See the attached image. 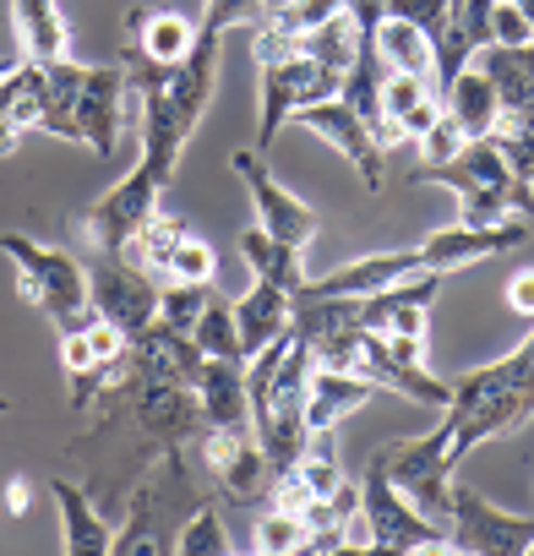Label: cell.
I'll list each match as a JSON object with an SVG mask.
<instances>
[{"label": "cell", "mask_w": 534, "mask_h": 556, "mask_svg": "<svg viewBox=\"0 0 534 556\" xmlns=\"http://www.w3.org/2000/svg\"><path fill=\"white\" fill-rule=\"evenodd\" d=\"M312 344L284 328L279 339H267L251 361H245V393H251V437L267 453L274 475H290L312 442L306 426V393H312Z\"/></svg>", "instance_id": "obj_1"}, {"label": "cell", "mask_w": 534, "mask_h": 556, "mask_svg": "<svg viewBox=\"0 0 534 556\" xmlns=\"http://www.w3.org/2000/svg\"><path fill=\"white\" fill-rule=\"evenodd\" d=\"M442 415L453 420V458L463 464L474 447L518 431L534 415V361L523 350H507L501 361L463 371L453 382V404Z\"/></svg>", "instance_id": "obj_2"}, {"label": "cell", "mask_w": 534, "mask_h": 556, "mask_svg": "<svg viewBox=\"0 0 534 556\" xmlns=\"http://www.w3.org/2000/svg\"><path fill=\"white\" fill-rule=\"evenodd\" d=\"M415 186H447L458 197V224H507L512 213H529L534 218V186H518L501 148L491 137H469L458 159L447 164H420L409 175Z\"/></svg>", "instance_id": "obj_3"}, {"label": "cell", "mask_w": 534, "mask_h": 556, "mask_svg": "<svg viewBox=\"0 0 534 556\" xmlns=\"http://www.w3.org/2000/svg\"><path fill=\"white\" fill-rule=\"evenodd\" d=\"M0 256L17 262V290L66 333V328H82L93 317V295H88V267L61 251V245H39L17 229H0Z\"/></svg>", "instance_id": "obj_4"}, {"label": "cell", "mask_w": 534, "mask_h": 556, "mask_svg": "<svg viewBox=\"0 0 534 556\" xmlns=\"http://www.w3.org/2000/svg\"><path fill=\"white\" fill-rule=\"evenodd\" d=\"M377 453H382L393 485H398L431 523L453 529V469H458V458H453V420L442 415L436 431L387 442V447H377Z\"/></svg>", "instance_id": "obj_5"}, {"label": "cell", "mask_w": 534, "mask_h": 556, "mask_svg": "<svg viewBox=\"0 0 534 556\" xmlns=\"http://www.w3.org/2000/svg\"><path fill=\"white\" fill-rule=\"evenodd\" d=\"M344 93V72L312 61V55H290V61H262L256 66V153L274 148V137L322 99Z\"/></svg>", "instance_id": "obj_6"}, {"label": "cell", "mask_w": 534, "mask_h": 556, "mask_svg": "<svg viewBox=\"0 0 534 556\" xmlns=\"http://www.w3.org/2000/svg\"><path fill=\"white\" fill-rule=\"evenodd\" d=\"M360 518L371 529V551H431V545H447V529L431 523L387 475L382 453L366 458V475H360Z\"/></svg>", "instance_id": "obj_7"}, {"label": "cell", "mask_w": 534, "mask_h": 556, "mask_svg": "<svg viewBox=\"0 0 534 556\" xmlns=\"http://www.w3.org/2000/svg\"><path fill=\"white\" fill-rule=\"evenodd\" d=\"M164 191H169V180H164L153 164L137 159V169H131L126 180H115V186L82 213V235H88V245H93V251H115V256H126L131 240H137V229L158 213V197H164Z\"/></svg>", "instance_id": "obj_8"}, {"label": "cell", "mask_w": 534, "mask_h": 556, "mask_svg": "<svg viewBox=\"0 0 534 556\" xmlns=\"http://www.w3.org/2000/svg\"><path fill=\"white\" fill-rule=\"evenodd\" d=\"M88 295H93V312L115 323L126 339H137L158 317V278H148L131 256H115V251H93Z\"/></svg>", "instance_id": "obj_9"}, {"label": "cell", "mask_w": 534, "mask_h": 556, "mask_svg": "<svg viewBox=\"0 0 534 556\" xmlns=\"http://www.w3.org/2000/svg\"><path fill=\"white\" fill-rule=\"evenodd\" d=\"M453 551H474V556H518L534 545V513H501L496 502H485L469 485H453V529H447Z\"/></svg>", "instance_id": "obj_10"}, {"label": "cell", "mask_w": 534, "mask_h": 556, "mask_svg": "<svg viewBox=\"0 0 534 556\" xmlns=\"http://www.w3.org/2000/svg\"><path fill=\"white\" fill-rule=\"evenodd\" d=\"M290 126H301V131L333 142V148L355 164L360 186H366V191H382V180H387V148L371 137V126L355 115V104H349L344 93H339V99H322V104H306Z\"/></svg>", "instance_id": "obj_11"}, {"label": "cell", "mask_w": 534, "mask_h": 556, "mask_svg": "<svg viewBox=\"0 0 534 556\" xmlns=\"http://www.w3.org/2000/svg\"><path fill=\"white\" fill-rule=\"evenodd\" d=\"M196 447H202V464L218 475V485L240 502H262L267 491H274V464H267V453L256 447L251 426L245 431H229V426H202L196 431Z\"/></svg>", "instance_id": "obj_12"}, {"label": "cell", "mask_w": 534, "mask_h": 556, "mask_svg": "<svg viewBox=\"0 0 534 556\" xmlns=\"http://www.w3.org/2000/svg\"><path fill=\"white\" fill-rule=\"evenodd\" d=\"M126 399L137 404V426L153 447H164L175 464H180V447L196 442L202 431V409H196V393L186 382H137L126 388Z\"/></svg>", "instance_id": "obj_13"}, {"label": "cell", "mask_w": 534, "mask_h": 556, "mask_svg": "<svg viewBox=\"0 0 534 556\" xmlns=\"http://www.w3.org/2000/svg\"><path fill=\"white\" fill-rule=\"evenodd\" d=\"M234 175L245 180V191H251V202H256V224H262L267 235H279V240H290V245H301V251L317 240V213H312V202H301L290 186H279L274 175H267V164H262L256 148L234 153Z\"/></svg>", "instance_id": "obj_14"}, {"label": "cell", "mask_w": 534, "mask_h": 556, "mask_svg": "<svg viewBox=\"0 0 534 556\" xmlns=\"http://www.w3.org/2000/svg\"><path fill=\"white\" fill-rule=\"evenodd\" d=\"M523 235H529V218H507V224H485V229L453 224V229L425 235V245H415V251H420V267H431V273H458V267H469V262H485V256H501V251L523 245Z\"/></svg>", "instance_id": "obj_15"}, {"label": "cell", "mask_w": 534, "mask_h": 556, "mask_svg": "<svg viewBox=\"0 0 534 556\" xmlns=\"http://www.w3.org/2000/svg\"><path fill=\"white\" fill-rule=\"evenodd\" d=\"M218 61H224V34H213V28L196 23V39H191L186 61H180L175 72H164V93H169V104H175V115H180L186 131H196V121H202L207 104H213Z\"/></svg>", "instance_id": "obj_16"}, {"label": "cell", "mask_w": 534, "mask_h": 556, "mask_svg": "<svg viewBox=\"0 0 534 556\" xmlns=\"http://www.w3.org/2000/svg\"><path fill=\"white\" fill-rule=\"evenodd\" d=\"M126 126V66H88L82 93H77V131L82 148H93L99 159L115 153Z\"/></svg>", "instance_id": "obj_17"}, {"label": "cell", "mask_w": 534, "mask_h": 556, "mask_svg": "<svg viewBox=\"0 0 534 556\" xmlns=\"http://www.w3.org/2000/svg\"><path fill=\"white\" fill-rule=\"evenodd\" d=\"M409 273H420V251H377V256H355V262H344L322 278H306V290L295 301H306V295H360L366 301V295L398 285V278H409Z\"/></svg>", "instance_id": "obj_18"}, {"label": "cell", "mask_w": 534, "mask_h": 556, "mask_svg": "<svg viewBox=\"0 0 534 556\" xmlns=\"http://www.w3.org/2000/svg\"><path fill=\"white\" fill-rule=\"evenodd\" d=\"M126 28H131V55L153 72H175L196 39V23L180 17V12H164V7H131L126 12Z\"/></svg>", "instance_id": "obj_19"}, {"label": "cell", "mask_w": 534, "mask_h": 556, "mask_svg": "<svg viewBox=\"0 0 534 556\" xmlns=\"http://www.w3.org/2000/svg\"><path fill=\"white\" fill-rule=\"evenodd\" d=\"M191 393H196L202 426H229V431H245V426H251L245 361H202V371H196Z\"/></svg>", "instance_id": "obj_20"}, {"label": "cell", "mask_w": 534, "mask_h": 556, "mask_svg": "<svg viewBox=\"0 0 534 556\" xmlns=\"http://www.w3.org/2000/svg\"><path fill=\"white\" fill-rule=\"evenodd\" d=\"M382 388L360 371H339V366H312V393H306V426L312 437L317 431H333L339 420H349L360 404H371Z\"/></svg>", "instance_id": "obj_21"}, {"label": "cell", "mask_w": 534, "mask_h": 556, "mask_svg": "<svg viewBox=\"0 0 534 556\" xmlns=\"http://www.w3.org/2000/svg\"><path fill=\"white\" fill-rule=\"evenodd\" d=\"M295 317V295L279 290V285H267V278H251V290L234 301V328H240V350L245 361L267 344V339H279Z\"/></svg>", "instance_id": "obj_22"}, {"label": "cell", "mask_w": 534, "mask_h": 556, "mask_svg": "<svg viewBox=\"0 0 534 556\" xmlns=\"http://www.w3.org/2000/svg\"><path fill=\"white\" fill-rule=\"evenodd\" d=\"M50 496L61 502V551L72 556H99V551H115V529L110 518L93 507V496L72 480H50Z\"/></svg>", "instance_id": "obj_23"}, {"label": "cell", "mask_w": 534, "mask_h": 556, "mask_svg": "<svg viewBox=\"0 0 534 556\" xmlns=\"http://www.w3.org/2000/svg\"><path fill=\"white\" fill-rule=\"evenodd\" d=\"M12 28H17L23 61H66L72 55V28L55 0H12Z\"/></svg>", "instance_id": "obj_24"}, {"label": "cell", "mask_w": 534, "mask_h": 556, "mask_svg": "<svg viewBox=\"0 0 534 556\" xmlns=\"http://www.w3.org/2000/svg\"><path fill=\"white\" fill-rule=\"evenodd\" d=\"M240 256L251 262V278H267V285H279V290H290V295H301L306 290V251L301 245H290V240H279V235H267L262 224H251L245 235H240Z\"/></svg>", "instance_id": "obj_25"}, {"label": "cell", "mask_w": 534, "mask_h": 556, "mask_svg": "<svg viewBox=\"0 0 534 556\" xmlns=\"http://www.w3.org/2000/svg\"><path fill=\"white\" fill-rule=\"evenodd\" d=\"M442 104L469 137H491L501 126V99H496V83L485 77V66H463Z\"/></svg>", "instance_id": "obj_26"}, {"label": "cell", "mask_w": 534, "mask_h": 556, "mask_svg": "<svg viewBox=\"0 0 534 556\" xmlns=\"http://www.w3.org/2000/svg\"><path fill=\"white\" fill-rule=\"evenodd\" d=\"M485 77L496 83L501 115H534V45L507 50V45H485Z\"/></svg>", "instance_id": "obj_27"}, {"label": "cell", "mask_w": 534, "mask_h": 556, "mask_svg": "<svg viewBox=\"0 0 534 556\" xmlns=\"http://www.w3.org/2000/svg\"><path fill=\"white\" fill-rule=\"evenodd\" d=\"M377 61H382V72H415V77H431L436 72L431 34L415 28L409 17H382L377 23Z\"/></svg>", "instance_id": "obj_28"}, {"label": "cell", "mask_w": 534, "mask_h": 556, "mask_svg": "<svg viewBox=\"0 0 534 556\" xmlns=\"http://www.w3.org/2000/svg\"><path fill=\"white\" fill-rule=\"evenodd\" d=\"M191 229H186V218H175V213H153L142 229H137V240H131V262L148 273V278H158V285H169V262H175V245L186 240Z\"/></svg>", "instance_id": "obj_29"}, {"label": "cell", "mask_w": 534, "mask_h": 556, "mask_svg": "<svg viewBox=\"0 0 534 556\" xmlns=\"http://www.w3.org/2000/svg\"><path fill=\"white\" fill-rule=\"evenodd\" d=\"M191 339H196V350H202L207 361H245V350H240V328H234V301L207 295V306H202Z\"/></svg>", "instance_id": "obj_30"}, {"label": "cell", "mask_w": 534, "mask_h": 556, "mask_svg": "<svg viewBox=\"0 0 534 556\" xmlns=\"http://www.w3.org/2000/svg\"><path fill=\"white\" fill-rule=\"evenodd\" d=\"M306 540H312L306 518H301L295 507H284V502H267V513H262V518H256V529H251V545H256V551H267V556L306 551Z\"/></svg>", "instance_id": "obj_31"}, {"label": "cell", "mask_w": 534, "mask_h": 556, "mask_svg": "<svg viewBox=\"0 0 534 556\" xmlns=\"http://www.w3.org/2000/svg\"><path fill=\"white\" fill-rule=\"evenodd\" d=\"M301 50H306L312 61H322V66H333V72H344V77H349V66H355V50H360V34H355V17H349V7H344L333 23L312 28V34L301 39Z\"/></svg>", "instance_id": "obj_32"}, {"label": "cell", "mask_w": 534, "mask_h": 556, "mask_svg": "<svg viewBox=\"0 0 534 556\" xmlns=\"http://www.w3.org/2000/svg\"><path fill=\"white\" fill-rule=\"evenodd\" d=\"M349 7V0H274L267 7V17L256 28H274V34H290V39H306L312 28L333 23L339 12Z\"/></svg>", "instance_id": "obj_33"}, {"label": "cell", "mask_w": 534, "mask_h": 556, "mask_svg": "<svg viewBox=\"0 0 534 556\" xmlns=\"http://www.w3.org/2000/svg\"><path fill=\"white\" fill-rule=\"evenodd\" d=\"M491 142L501 148L512 180L518 186H534V115H501V126L491 131Z\"/></svg>", "instance_id": "obj_34"}, {"label": "cell", "mask_w": 534, "mask_h": 556, "mask_svg": "<svg viewBox=\"0 0 534 556\" xmlns=\"http://www.w3.org/2000/svg\"><path fill=\"white\" fill-rule=\"evenodd\" d=\"M207 295H213V285H158V323L175 333H191Z\"/></svg>", "instance_id": "obj_35"}, {"label": "cell", "mask_w": 534, "mask_h": 556, "mask_svg": "<svg viewBox=\"0 0 534 556\" xmlns=\"http://www.w3.org/2000/svg\"><path fill=\"white\" fill-rule=\"evenodd\" d=\"M425 99H436L431 77H415V72H382V115L393 121V131H398V121H404L409 110H420Z\"/></svg>", "instance_id": "obj_36"}, {"label": "cell", "mask_w": 534, "mask_h": 556, "mask_svg": "<svg viewBox=\"0 0 534 556\" xmlns=\"http://www.w3.org/2000/svg\"><path fill=\"white\" fill-rule=\"evenodd\" d=\"M175 551H191V556H224V551H229V529H224V518H218L213 507H196V513L180 523Z\"/></svg>", "instance_id": "obj_37"}, {"label": "cell", "mask_w": 534, "mask_h": 556, "mask_svg": "<svg viewBox=\"0 0 534 556\" xmlns=\"http://www.w3.org/2000/svg\"><path fill=\"white\" fill-rule=\"evenodd\" d=\"M213 273H218V251L196 235H186L175 245V262H169V285H213Z\"/></svg>", "instance_id": "obj_38"}, {"label": "cell", "mask_w": 534, "mask_h": 556, "mask_svg": "<svg viewBox=\"0 0 534 556\" xmlns=\"http://www.w3.org/2000/svg\"><path fill=\"white\" fill-rule=\"evenodd\" d=\"M463 142H469V131H463V126L447 115V104H442V115L431 121V131H420V142H415V148H420V159H425V164H447V159H458V153H463Z\"/></svg>", "instance_id": "obj_39"}, {"label": "cell", "mask_w": 534, "mask_h": 556, "mask_svg": "<svg viewBox=\"0 0 534 556\" xmlns=\"http://www.w3.org/2000/svg\"><path fill=\"white\" fill-rule=\"evenodd\" d=\"M267 7H274V0H207L196 23L213 28V34H229V28H240V23H262Z\"/></svg>", "instance_id": "obj_40"}, {"label": "cell", "mask_w": 534, "mask_h": 556, "mask_svg": "<svg viewBox=\"0 0 534 556\" xmlns=\"http://www.w3.org/2000/svg\"><path fill=\"white\" fill-rule=\"evenodd\" d=\"M491 45H507V50L534 45V28H529V17L518 12V0H496V12H491Z\"/></svg>", "instance_id": "obj_41"}, {"label": "cell", "mask_w": 534, "mask_h": 556, "mask_svg": "<svg viewBox=\"0 0 534 556\" xmlns=\"http://www.w3.org/2000/svg\"><path fill=\"white\" fill-rule=\"evenodd\" d=\"M12 104H17V72L0 83V153H12L23 142V126L12 121Z\"/></svg>", "instance_id": "obj_42"}, {"label": "cell", "mask_w": 534, "mask_h": 556, "mask_svg": "<svg viewBox=\"0 0 534 556\" xmlns=\"http://www.w3.org/2000/svg\"><path fill=\"white\" fill-rule=\"evenodd\" d=\"M507 306L518 317H534V267H523V273L507 278Z\"/></svg>", "instance_id": "obj_43"}, {"label": "cell", "mask_w": 534, "mask_h": 556, "mask_svg": "<svg viewBox=\"0 0 534 556\" xmlns=\"http://www.w3.org/2000/svg\"><path fill=\"white\" fill-rule=\"evenodd\" d=\"M28 502H34V485L17 475V480L7 485V513H28Z\"/></svg>", "instance_id": "obj_44"}, {"label": "cell", "mask_w": 534, "mask_h": 556, "mask_svg": "<svg viewBox=\"0 0 534 556\" xmlns=\"http://www.w3.org/2000/svg\"><path fill=\"white\" fill-rule=\"evenodd\" d=\"M17 66H23V55H0V83H7V77H12Z\"/></svg>", "instance_id": "obj_45"}, {"label": "cell", "mask_w": 534, "mask_h": 556, "mask_svg": "<svg viewBox=\"0 0 534 556\" xmlns=\"http://www.w3.org/2000/svg\"><path fill=\"white\" fill-rule=\"evenodd\" d=\"M518 12L529 17V28H534V0H518Z\"/></svg>", "instance_id": "obj_46"}, {"label": "cell", "mask_w": 534, "mask_h": 556, "mask_svg": "<svg viewBox=\"0 0 534 556\" xmlns=\"http://www.w3.org/2000/svg\"><path fill=\"white\" fill-rule=\"evenodd\" d=\"M7 409H12V399H7V393H0V415H7Z\"/></svg>", "instance_id": "obj_47"}]
</instances>
